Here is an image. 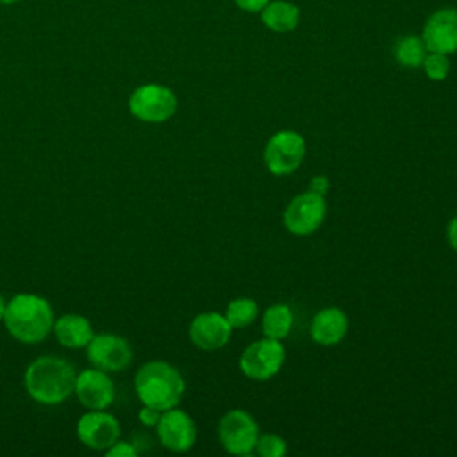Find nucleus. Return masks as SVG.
Instances as JSON below:
<instances>
[{"instance_id": "f8f14e48", "label": "nucleus", "mask_w": 457, "mask_h": 457, "mask_svg": "<svg viewBox=\"0 0 457 457\" xmlns=\"http://www.w3.org/2000/svg\"><path fill=\"white\" fill-rule=\"evenodd\" d=\"M120 421L104 411H89L77 421L79 441L93 450H107L120 439Z\"/></svg>"}, {"instance_id": "393cba45", "label": "nucleus", "mask_w": 457, "mask_h": 457, "mask_svg": "<svg viewBox=\"0 0 457 457\" xmlns=\"http://www.w3.org/2000/svg\"><path fill=\"white\" fill-rule=\"evenodd\" d=\"M328 187H330V182H328V179L325 175H316L309 182V191H312V193H316L320 196H325Z\"/></svg>"}, {"instance_id": "ddd939ff", "label": "nucleus", "mask_w": 457, "mask_h": 457, "mask_svg": "<svg viewBox=\"0 0 457 457\" xmlns=\"http://www.w3.org/2000/svg\"><path fill=\"white\" fill-rule=\"evenodd\" d=\"M421 39L428 52H457V9L445 7L430 14L425 21Z\"/></svg>"}, {"instance_id": "423d86ee", "label": "nucleus", "mask_w": 457, "mask_h": 457, "mask_svg": "<svg viewBox=\"0 0 457 457\" xmlns=\"http://www.w3.org/2000/svg\"><path fill=\"white\" fill-rule=\"evenodd\" d=\"M218 437L228 453L248 455L255 448L259 425L250 412L243 409H232L221 416L218 423Z\"/></svg>"}, {"instance_id": "cd10ccee", "label": "nucleus", "mask_w": 457, "mask_h": 457, "mask_svg": "<svg viewBox=\"0 0 457 457\" xmlns=\"http://www.w3.org/2000/svg\"><path fill=\"white\" fill-rule=\"evenodd\" d=\"M4 312H5V300H4V296H2V293H0V321H2V318H4Z\"/></svg>"}, {"instance_id": "f257e3e1", "label": "nucleus", "mask_w": 457, "mask_h": 457, "mask_svg": "<svg viewBox=\"0 0 457 457\" xmlns=\"http://www.w3.org/2000/svg\"><path fill=\"white\" fill-rule=\"evenodd\" d=\"M75 378L77 371L70 361L57 355H41L27 366L23 386L34 402L57 405L73 393Z\"/></svg>"}, {"instance_id": "a211bd4d", "label": "nucleus", "mask_w": 457, "mask_h": 457, "mask_svg": "<svg viewBox=\"0 0 457 457\" xmlns=\"http://www.w3.org/2000/svg\"><path fill=\"white\" fill-rule=\"evenodd\" d=\"M293 327V312L284 303L270 305L262 316V334L271 339H284L289 336Z\"/></svg>"}, {"instance_id": "c85d7f7f", "label": "nucleus", "mask_w": 457, "mask_h": 457, "mask_svg": "<svg viewBox=\"0 0 457 457\" xmlns=\"http://www.w3.org/2000/svg\"><path fill=\"white\" fill-rule=\"evenodd\" d=\"M14 2H18V0H0V4H14Z\"/></svg>"}, {"instance_id": "0eeeda50", "label": "nucleus", "mask_w": 457, "mask_h": 457, "mask_svg": "<svg viewBox=\"0 0 457 457\" xmlns=\"http://www.w3.org/2000/svg\"><path fill=\"white\" fill-rule=\"evenodd\" d=\"M286 359V350L278 339L264 337L253 341L239 357L241 371L252 380H268L275 377Z\"/></svg>"}, {"instance_id": "7ed1b4c3", "label": "nucleus", "mask_w": 457, "mask_h": 457, "mask_svg": "<svg viewBox=\"0 0 457 457\" xmlns=\"http://www.w3.org/2000/svg\"><path fill=\"white\" fill-rule=\"evenodd\" d=\"M134 391L143 405L166 411L179 405L186 391V382L173 364L148 361L136 371Z\"/></svg>"}, {"instance_id": "6e6552de", "label": "nucleus", "mask_w": 457, "mask_h": 457, "mask_svg": "<svg viewBox=\"0 0 457 457\" xmlns=\"http://www.w3.org/2000/svg\"><path fill=\"white\" fill-rule=\"evenodd\" d=\"M87 361L107 373H118L132 362L130 343L118 334H95L86 346Z\"/></svg>"}, {"instance_id": "9d476101", "label": "nucleus", "mask_w": 457, "mask_h": 457, "mask_svg": "<svg viewBox=\"0 0 457 457\" xmlns=\"http://www.w3.org/2000/svg\"><path fill=\"white\" fill-rule=\"evenodd\" d=\"M155 427L161 445L171 452H187L196 441V425L182 409L162 411Z\"/></svg>"}, {"instance_id": "a878e982", "label": "nucleus", "mask_w": 457, "mask_h": 457, "mask_svg": "<svg viewBox=\"0 0 457 457\" xmlns=\"http://www.w3.org/2000/svg\"><path fill=\"white\" fill-rule=\"evenodd\" d=\"M236 5L246 12H261L270 0H234Z\"/></svg>"}, {"instance_id": "20e7f679", "label": "nucleus", "mask_w": 457, "mask_h": 457, "mask_svg": "<svg viewBox=\"0 0 457 457\" xmlns=\"http://www.w3.org/2000/svg\"><path fill=\"white\" fill-rule=\"evenodd\" d=\"M129 111L139 121L164 123L177 111V96L162 84H143L130 93Z\"/></svg>"}, {"instance_id": "dca6fc26", "label": "nucleus", "mask_w": 457, "mask_h": 457, "mask_svg": "<svg viewBox=\"0 0 457 457\" xmlns=\"http://www.w3.org/2000/svg\"><path fill=\"white\" fill-rule=\"evenodd\" d=\"M52 332L59 345L71 350L86 348L91 337L95 336L91 321L86 316H80L75 312H68L54 320Z\"/></svg>"}, {"instance_id": "1a4fd4ad", "label": "nucleus", "mask_w": 457, "mask_h": 457, "mask_svg": "<svg viewBox=\"0 0 457 457\" xmlns=\"http://www.w3.org/2000/svg\"><path fill=\"white\" fill-rule=\"evenodd\" d=\"M327 205L323 196L305 191L296 195L284 211V225L295 236H309L320 228L325 220Z\"/></svg>"}, {"instance_id": "bb28decb", "label": "nucleus", "mask_w": 457, "mask_h": 457, "mask_svg": "<svg viewBox=\"0 0 457 457\" xmlns=\"http://www.w3.org/2000/svg\"><path fill=\"white\" fill-rule=\"evenodd\" d=\"M446 237H448V243L450 246L457 252V216L448 223V228H446Z\"/></svg>"}, {"instance_id": "4be33fe9", "label": "nucleus", "mask_w": 457, "mask_h": 457, "mask_svg": "<svg viewBox=\"0 0 457 457\" xmlns=\"http://www.w3.org/2000/svg\"><path fill=\"white\" fill-rule=\"evenodd\" d=\"M261 457H284L286 455V441L278 434H262L257 437L255 448Z\"/></svg>"}, {"instance_id": "f03ea898", "label": "nucleus", "mask_w": 457, "mask_h": 457, "mask_svg": "<svg viewBox=\"0 0 457 457\" xmlns=\"http://www.w3.org/2000/svg\"><path fill=\"white\" fill-rule=\"evenodd\" d=\"M2 321L16 341L36 345L52 332L54 311L46 298L34 293H18L5 303Z\"/></svg>"}, {"instance_id": "6ab92c4d", "label": "nucleus", "mask_w": 457, "mask_h": 457, "mask_svg": "<svg viewBox=\"0 0 457 457\" xmlns=\"http://www.w3.org/2000/svg\"><path fill=\"white\" fill-rule=\"evenodd\" d=\"M427 52L428 50L420 36H403L395 45V59L403 68H420Z\"/></svg>"}, {"instance_id": "2eb2a0df", "label": "nucleus", "mask_w": 457, "mask_h": 457, "mask_svg": "<svg viewBox=\"0 0 457 457\" xmlns=\"http://www.w3.org/2000/svg\"><path fill=\"white\" fill-rule=\"evenodd\" d=\"M348 332V318L339 307L318 311L311 321V337L323 346L337 345Z\"/></svg>"}, {"instance_id": "b1692460", "label": "nucleus", "mask_w": 457, "mask_h": 457, "mask_svg": "<svg viewBox=\"0 0 457 457\" xmlns=\"http://www.w3.org/2000/svg\"><path fill=\"white\" fill-rule=\"evenodd\" d=\"M161 412H162V411H159V409H154V407H150V405H143V407L139 409V412H137V418H139V421H141L145 427H155L157 421H159V418H161Z\"/></svg>"}, {"instance_id": "5701e85b", "label": "nucleus", "mask_w": 457, "mask_h": 457, "mask_svg": "<svg viewBox=\"0 0 457 457\" xmlns=\"http://www.w3.org/2000/svg\"><path fill=\"white\" fill-rule=\"evenodd\" d=\"M107 457H136L137 455V448L129 443V441H116L112 446H109L105 450Z\"/></svg>"}, {"instance_id": "39448f33", "label": "nucleus", "mask_w": 457, "mask_h": 457, "mask_svg": "<svg viewBox=\"0 0 457 457\" xmlns=\"http://www.w3.org/2000/svg\"><path fill=\"white\" fill-rule=\"evenodd\" d=\"M305 155V139L295 130H280L273 134L264 146V164L270 173L284 177L291 175L302 164Z\"/></svg>"}, {"instance_id": "f3484780", "label": "nucleus", "mask_w": 457, "mask_h": 457, "mask_svg": "<svg viewBox=\"0 0 457 457\" xmlns=\"http://www.w3.org/2000/svg\"><path fill=\"white\" fill-rule=\"evenodd\" d=\"M261 20L273 32H291L300 21V9L286 0L268 2L261 11Z\"/></svg>"}, {"instance_id": "412c9836", "label": "nucleus", "mask_w": 457, "mask_h": 457, "mask_svg": "<svg viewBox=\"0 0 457 457\" xmlns=\"http://www.w3.org/2000/svg\"><path fill=\"white\" fill-rule=\"evenodd\" d=\"M421 66L425 70V75L430 80H445L446 75L450 73V61H448L446 54L427 52Z\"/></svg>"}, {"instance_id": "aec40b11", "label": "nucleus", "mask_w": 457, "mask_h": 457, "mask_svg": "<svg viewBox=\"0 0 457 457\" xmlns=\"http://www.w3.org/2000/svg\"><path fill=\"white\" fill-rule=\"evenodd\" d=\"M257 314H259V305L255 303V300L241 296L228 302L223 316L227 318L232 328H243L250 325L257 318Z\"/></svg>"}, {"instance_id": "9b49d317", "label": "nucleus", "mask_w": 457, "mask_h": 457, "mask_svg": "<svg viewBox=\"0 0 457 457\" xmlns=\"http://www.w3.org/2000/svg\"><path fill=\"white\" fill-rule=\"evenodd\" d=\"M73 393L79 398L80 405L89 411L107 409L116 396L114 382L111 380L107 371L98 368H89L77 373Z\"/></svg>"}, {"instance_id": "4468645a", "label": "nucleus", "mask_w": 457, "mask_h": 457, "mask_svg": "<svg viewBox=\"0 0 457 457\" xmlns=\"http://www.w3.org/2000/svg\"><path fill=\"white\" fill-rule=\"evenodd\" d=\"M230 332H232V327L227 321V318L214 311L196 314L189 325L191 343L196 348L207 350V352L225 346L227 341L230 339Z\"/></svg>"}]
</instances>
